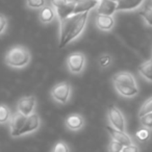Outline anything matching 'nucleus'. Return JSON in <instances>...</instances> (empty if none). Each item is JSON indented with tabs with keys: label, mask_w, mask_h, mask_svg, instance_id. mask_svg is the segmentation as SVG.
I'll return each instance as SVG.
<instances>
[{
	"label": "nucleus",
	"mask_w": 152,
	"mask_h": 152,
	"mask_svg": "<svg viewBox=\"0 0 152 152\" xmlns=\"http://www.w3.org/2000/svg\"><path fill=\"white\" fill-rule=\"evenodd\" d=\"M99 1H101V0H99Z\"/></svg>",
	"instance_id": "obj_30"
},
{
	"label": "nucleus",
	"mask_w": 152,
	"mask_h": 152,
	"mask_svg": "<svg viewBox=\"0 0 152 152\" xmlns=\"http://www.w3.org/2000/svg\"><path fill=\"white\" fill-rule=\"evenodd\" d=\"M7 24H9L7 18L3 14H0V36L5 32V30L7 28Z\"/></svg>",
	"instance_id": "obj_28"
},
{
	"label": "nucleus",
	"mask_w": 152,
	"mask_h": 152,
	"mask_svg": "<svg viewBox=\"0 0 152 152\" xmlns=\"http://www.w3.org/2000/svg\"><path fill=\"white\" fill-rule=\"evenodd\" d=\"M110 64H112V57H110V55L104 54L99 58V65H100V67H101V68L108 67Z\"/></svg>",
	"instance_id": "obj_25"
},
{
	"label": "nucleus",
	"mask_w": 152,
	"mask_h": 152,
	"mask_svg": "<svg viewBox=\"0 0 152 152\" xmlns=\"http://www.w3.org/2000/svg\"><path fill=\"white\" fill-rule=\"evenodd\" d=\"M86 66V56L83 52H73L67 57V67L73 74H79Z\"/></svg>",
	"instance_id": "obj_6"
},
{
	"label": "nucleus",
	"mask_w": 152,
	"mask_h": 152,
	"mask_svg": "<svg viewBox=\"0 0 152 152\" xmlns=\"http://www.w3.org/2000/svg\"><path fill=\"white\" fill-rule=\"evenodd\" d=\"M51 5L56 11L58 20H61L74 14L75 1L74 0H51Z\"/></svg>",
	"instance_id": "obj_5"
},
{
	"label": "nucleus",
	"mask_w": 152,
	"mask_h": 152,
	"mask_svg": "<svg viewBox=\"0 0 152 152\" xmlns=\"http://www.w3.org/2000/svg\"><path fill=\"white\" fill-rule=\"evenodd\" d=\"M117 11H133L137 10L144 0H116Z\"/></svg>",
	"instance_id": "obj_17"
},
{
	"label": "nucleus",
	"mask_w": 152,
	"mask_h": 152,
	"mask_svg": "<svg viewBox=\"0 0 152 152\" xmlns=\"http://www.w3.org/2000/svg\"><path fill=\"white\" fill-rule=\"evenodd\" d=\"M95 24L98 29L102 31H110L115 25V19L113 18V16L97 14V16L95 17Z\"/></svg>",
	"instance_id": "obj_11"
},
{
	"label": "nucleus",
	"mask_w": 152,
	"mask_h": 152,
	"mask_svg": "<svg viewBox=\"0 0 152 152\" xmlns=\"http://www.w3.org/2000/svg\"><path fill=\"white\" fill-rule=\"evenodd\" d=\"M26 118L27 116H24L18 112L12 116L11 120H10V131H11V135L13 137H20V131L23 128Z\"/></svg>",
	"instance_id": "obj_9"
},
{
	"label": "nucleus",
	"mask_w": 152,
	"mask_h": 152,
	"mask_svg": "<svg viewBox=\"0 0 152 152\" xmlns=\"http://www.w3.org/2000/svg\"><path fill=\"white\" fill-rule=\"evenodd\" d=\"M137 137L140 140V141H146V140L149 137V131H148L147 127L145 128H141L137 131Z\"/></svg>",
	"instance_id": "obj_27"
},
{
	"label": "nucleus",
	"mask_w": 152,
	"mask_h": 152,
	"mask_svg": "<svg viewBox=\"0 0 152 152\" xmlns=\"http://www.w3.org/2000/svg\"><path fill=\"white\" fill-rule=\"evenodd\" d=\"M107 118L110 125L119 130H124L125 129V119L123 114L118 107L115 105H110L107 110Z\"/></svg>",
	"instance_id": "obj_7"
},
{
	"label": "nucleus",
	"mask_w": 152,
	"mask_h": 152,
	"mask_svg": "<svg viewBox=\"0 0 152 152\" xmlns=\"http://www.w3.org/2000/svg\"><path fill=\"white\" fill-rule=\"evenodd\" d=\"M113 83L116 91L124 97H133L137 94V81L134 77L129 72H119L113 77Z\"/></svg>",
	"instance_id": "obj_2"
},
{
	"label": "nucleus",
	"mask_w": 152,
	"mask_h": 152,
	"mask_svg": "<svg viewBox=\"0 0 152 152\" xmlns=\"http://www.w3.org/2000/svg\"><path fill=\"white\" fill-rule=\"evenodd\" d=\"M123 147H124V145L123 144H121L120 142L116 141V140L113 139L112 142H110V150L113 152H118V151H122Z\"/></svg>",
	"instance_id": "obj_26"
},
{
	"label": "nucleus",
	"mask_w": 152,
	"mask_h": 152,
	"mask_svg": "<svg viewBox=\"0 0 152 152\" xmlns=\"http://www.w3.org/2000/svg\"><path fill=\"white\" fill-rule=\"evenodd\" d=\"M106 130L108 131V133L110 134L112 139L120 142V143L123 144L124 146H128L132 144V141H131L130 137H129L127 133H125L124 130H119V129L115 128V127L110 126V125L106 126Z\"/></svg>",
	"instance_id": "obj_12"
},
{
	"label": "nucleus",
	"mask_w": 152,
	"mask_h": 152,
	"mask_svg": "<svg viewBox=\"0 0 152 152\" xmlns=\"http://www.w3.org/2000/svg\"><path fill=\"white\" fill-rule=\"evenodd\" d=\"M89 12L72 14L71 16L59 20V47L63 48L66 45L76 40L87 25Z\"/></svg>",
	"instance_id": "obj_1"
},
{
	"label": "nucleus",
	"mask_w": 152,
	"mask_h": 152,
	"mask_svg": "<svg viewBox=\"0 0 152 152\" xmlns=\"http://www.w3.org/2000/svg\"><path fill=\"white\" fill-rule=\"evenodd\" d=\"M140 15L145 19V21L147 22L149 25L152 26V7H150L149 5L146 4L145 7L141 10Z\"/></svg>",
	"instance_id": "obj_21"
},
{
	"label": "nucleus",
	"mask_w": 152,
	"mask_h": 152,
	"mask_svg": "<svg viewBox=\"0 0 152 152\" xmlns=\"http://www.w3.org/2000/svg\"><path fill=\"white\" fill-rule=\"evenodd\" d=\"M151 112H152V98H150V99H148L141 107V110H140V112H139V117L141 118L142 116H144V115L148 114V113H151Z\"/></svg>",
	"instance_id": "obj_22"
},
{
	"label": "nucleus",
	"mask_w": 152,
	"mask_h": 152,
	"mask_svg": "<svg viewBox=\"0 0 152 152\" xmlns=\"http://www.w3.org/2000/svg\"><path fill=\"white\" fill-rule=\"evenodd\" d=\"M151 1H152V0H151Z\"/></svg>",
	"instance_id": "obj_31"
},
{
	"label": "nucleus",
	"mask_w": 152,
	"mask_h": 152,
	"mask_svg": "<svg viewBox=\"0 0 152 152\" xmlns=\"http://www.w3.org/2000/svg\"><path fill=\"white\" fill-rule=\"evenodd\" d=\"M140 119H141V124L143 125L144 127L152 128V112L144 115V116H142Z\"/></svg>",
	"instance_id": "obj_23"
},
{
	"label": "nucleus",
	"mask_w": 152,
	"mask_h": 152,
	"mask_svg": "<svg viewBox=\"0 0 152 152\" xmlns=\"http://www.w3.org/2000/svg\"><path fill=\"white\" fill-rule=\"evenodd\" d=\"M40 126H41V120L38 115L34 114V113L29 115V116H27V118H26L23 128L20 131V137H21V135L28 134V133L34 132V131H37L40 128Z\"/></svg>",
	"instance_id": "obj_10"
},
{
	"label": "nucleus",
	"mask_w": 152,
	"mask_h": 152,
	"mask_svg": "<svg viewBox=\"0 0 152 152\" xmlns=\"http://www.w3.org/2000/svg\"><path fill=\"white\" fill-rule=\"evenodd\" d=\"M122 151L123 152H137V151H139V148L135 145H133V144H131V145H128V146H124Z\"/></svg>",
	"instance_id": "obj_29"
},
{
	"label": "nucleus",
	"mask_w": 152,
	"mask_h": 152,
	"mask_svg": "<svg viewBox=\"0 0 152 152\" xmlns=\"http://www.w3.org/2000/svg\"><path fill=\"white\" fill-rule=\"evenodd\" d=\"M99 4V0H76L74 7V14L85 13L94 10Z\"/></svg>",
	"instance_id": "obj_15"
},
{
	"label": "nucleus",
	"mask_w": 152,
	"mask_h": 152,
	"mask_svg": "<svg viewBox=\"0 0 152 152\" xmlns=\"http://www.w3.org/2000/svg\"><path fill=\"white\" fill-rule=\"evenodd\" d=\"M69 151H70V148L64 142H58L52 148V152H69Z\"/></svg>",
	"instance_id": "obj_24"
},
{
	"label": "nucleus",
	"mask_w": 152,
	"mask_h": 152,
	"mask_svg": "<svg viewBox=\"0 0 152 152\" xmlns=\"http://www.w3.org/2000/svg\"><path fill=\"white\" fill-rule=\"evenodd\" d=\"M56 17V11H55L52 5H45L43 9H41L40 15H39L40 21L44 24L51 23Z\"/></svg>",
	"instance_id": "obj_16"
},
{
	"label": "nucleus",
	"mask_w": 152,
	"mask_h": 152,
	"mask_svg": "<svg viewBox=\"0 0 152 152\" xmlns=\"http://www.w3.org/2000/svg\"><path fill=\"white\" fill-rule=\"evenodd\" d=\"M47 5V0H26V7L31 10H41Z\"/></svg>",
	"instance_id": "obj_20"
},
{
	"label": "nucleus",
	"mask_w": 152,
	"mask_h": 152,
	"mask_svg": "<svg viewBox=\"0 0 152 152\" xmlns=\"http://www.w3.org/2000/svg\"><path fill=\"white\" fill-rule=\"evenodd\" d=\"M37 100L34 96H25L22 97L17 103V112L24 116H29L34 114L36 108Z\"/></svg>",
	"instance_id": "obj_8"
},
{
	"label": "nucleus",
	"mask_w": 152,
	"mask_h": 152,
	"mask_svg": "<svg viewBox=\"0 0 152 152\" xmlns=\"http://www.w3.org/2000/svg\"><path fill=\"white\" fill-rule=\"evenodd\" d=\"M97 14L101 15L113 16L117 12V1L116 0H101L96 7Z\"/></svg>",
	"instance_id": "obj_13"
},
{
	"label": "nucleus",
	"mask_w": 152,
	"mask_h": 152,
	"mask_svg": "<svg viewBox=\"0 0 152 152\" xmlns=\"http://www.w3.org/2000/svg\"><path fill=\"white\" fill-rule=\"evenodd\" d=\"M139 72L146 79L152 81V58L142 64L139 67Z\"/></svg>",
	"instance_id": "obj_18"
},
{
	"label": "nucleus",
	"mask_w": 152,
	"mask_h": 152,
	"mask_svg": "<svg viewBox=\"0 0 152 152\" xmlns=\"http://www.w3.org/2000/svg\"><path fill=\"white\" fill-rule=\"evenodd\" d=\"M12 118L11 110L5 104H0V124H7L10 123Z\"/></svg>",
	"instance_id": "obj_19"
},
{
	"label": "nucleus",
	"mask_w": 152,
	"mask_h": 152,
	"mask_svg": "<svg viewBox=\"0 0 152 152\" xmlns=\"http://www.w3.org/2000/svg\"><path fill=\"white\" fill-rule=\"evenodd\" d=\"M51 97L57 103L66 104L71 97V85L68 81L55 85L51 90Z\"/></svg>",
	"instance_id": "obj_4"
},
{
	"label": "nucleus",
	"mask_w": 152,
	"mask_h": 152,
	"mask_svg": "<svg viewBox=\"0 0 152 152\" xmlns=\"http://www.w3.org/2000/svg\"><path fill=\"white\" fill-rule=\"evenodd\" d=\"M66 127L71 131H77L80 130L85 125L83 117L78 114H72L66 119L65 121Z\"/></svg>",
	"instance_id": "obj_14"
},
{
	"label": "nucleus",
	"mask_w": 152,
	"mask_h": 152,
	"mask_svg": "<svg viewBox=\"0 0 152 152\" xmlns=\"http://www.w3.org/2000/svg\"><path fill=\"white\" fill-rule=\"evenodd\" d=\"M31 54L27 48L23 46H15L7 51L5 55V64L15 69H22L30 63Z\"/></svg>",
	"instance_id": "obj_3"
}]
</instances>
